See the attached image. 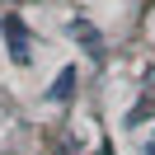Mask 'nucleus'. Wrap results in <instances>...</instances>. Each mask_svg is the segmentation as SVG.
Returning a JSON list of instances; mask_svg holds the SVG:
<instances>
[{
  "mask_svg": "<svg viewBox=\"0 0 155 155\" xmlns=\"http://www.w3.org/2000/svg\"><path fill=\"white\" fill-rule=\"evenodd\" d=\"M5 42H10V61H14V66H28V61H33V47H28V28H24V19H5Z\"/></svg>",
  "mask_w": 155,
  "mask_h": 155,
  "instance_id": "obj_1",
  "label": "nucleus"
},
{
  "mask_svg": "<svg viewBox=\"0 0 155 155\" xmlns=\"http://www.w3.org/2000/svg\"><path fill=\"white\" fill-rule=\"evenodd\" d=\"M71 94H75V66H66L52 80V89H47V99H71Z\"/></svg>",
  "mask_w": 155,
  "mask_h": 155,
  "instance_id": "obj_2",
  "label": "nucleus"
},
{
  "mask_svg": "<svg viewBox=\"0 0 155 155\" xmlns=\"http://www.w3.org/2000/svg\"><path fill=\"white\" fill-rule=\"evenodd\" d=\"M71 33H75V38H80V42H85V47H89V52H104V47H99V42H104V38H99V33H94V28H89V24H80V19H75V24H71Z\"/></svg>",
  "mask_w": 155,
  "mask_h": 155,
  "instance_id": "obj_3",
  "label": "nucleus"
},
{
  "mask_svg": "<svg viewBox=\"0 0 155 155\" xmlns=\"http://www.w3.org/2000/svg\"><path fill=\"white\" fill-rule=\"evenodd\" d=\"M150 113H155V99H146V104H136L132 113H127V127H141V122H146Z\"/></svg>",
  "mask_w": 155,
  "mask_h": 155,
  "instance_id": "obj_4",
  "label": "nucleus"
},
{
  "mask_svg": "<svg viewBox=\"0 0 155 155\" xmlns=\"http://www.w3.org/2000/svg\"><path fill=\"white\" fill-rule=\"evenodd\" d=\"M146 155H155V141H150V146H146Z\"/></svg>",
  "mask_w": 155,
  "mask_h": 155,
  "instance_id": "obj_5",
  "label": "nucleus"
}]
</instances>
